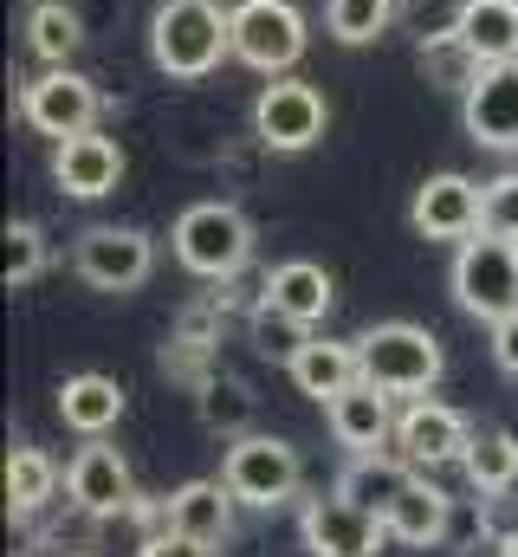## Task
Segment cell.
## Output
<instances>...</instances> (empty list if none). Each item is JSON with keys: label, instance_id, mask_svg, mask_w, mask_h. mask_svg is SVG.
<instances>
[{"label": "cell", "instance_id": "obj_7", "mask_svg": "<svg viewBox=\"0 0 518 557\" xmlns=\"http://www.w3.org/2000/svg\"><path fill=\"white\" fill-rule=\"evenodd\" d=\"M311 33L292 0H240L234 7V59L254 65L259 78H285L305 59Z\"/></svg>", "mask_w": 518, "mask_h": 557}, {"label": "cell", "instance_id": "obj_22", "mask_svg": "<svg viewBox=\"0 0 518 557\" xmlns=\"http://www.w3.org/2000/svg\"><path fill=\"white\" fill-rule=\"evenodd\" d=\"M460 46H467L480 65L518 59V0H467V13H460Z\"/></svg>", "mask_w": 518, "mask_h": 557}, {"label": "cell", "instance_id": "obj_33", "mask_svg": "<svg viewBox=\"0 0 518 557\" xmlns=\"http://www.w3.org/2000/svg\"><path fill=\"white\" fill-rule=\"evenodd\" d=\"M480 234L518 240V169H506V175L486 182V227H480Z\"/></svg>", "mask_w": 518, "mask_h": 557}, {"label": "cell", "instance_id": "obj_6", "mask_svg": "<svg viewBox=\"0 0 518 557\" xmlns=\"http://www.w3.org/2000/svg\"><path fill=\"white\" fill-rule=\"evenodd\" d=\"M221 480H227V493H234L240 506L272 512V506H285V499L298 493L305 460H298V447H292V441H279V434H240V441H227Z\"/></svg>", "mask_w": 518, "mask_h": 557}, {"label": "cell", "instance_id": "obj_36", "mask_svg": "<svg viewBox=\"0 0 518 557\" xmlns=\"http://www.w3.org/2000/svg\"><path fill=\"white\" fill-rule=\"evenodd\" d=\"M499 557H518V532H506V539H499Z\"/></svg>", "mask_w": 518, "mask_h": 557}, {"label": "cell", "instance_id": "obj_9", "mask_svg": "<svg viewBox=\"0 0 518 557\" xmlns=\"http://www.w3.org/2000/svg\"><path fill=\"white\" fill-rule=\"evenodd\" d=\"M72 273L91 292H136L156 273V240L143 227H85L72 247Z\"/></svg>", "mask_w": 518, "mask_h": 557}, {"label": "cell", "instance_id": "obj_23", "mask_svg": "<svg viewBox=\"0 0 518 557\" xmlns=\"http://www.w3.org/2000/svg\"><path fill=\"white\" fill-rule=\"evenodd\" d=\"M266 298H272V305H285L292 318L318 324V318L337 305V285H331V273H324L318 260H285V267H272V273H266Z\"/></svg>", "mask_w": 518, "mask_h": 557}, {"label": "cell", "instance_id": "obj_5", "mask_svg": "<svg viewBox=\"0 0 518 557\" xmlns=\"http://www.w3.org/2000/svg\"><path fill=\"white\" fill-rule=\"evenodd\" d=\"M324 124H331V104H324V91L311 85V78H266L254 98V143L266 156H298V149H311V143L324 137Z\"/></svg>", "mask_w": 518, "mask_h": 557}, {"label": "cell", "instance_id": "obj_19", "mask_svg": "<svg viewBox=\"0 0 518 557\" xmlns=\"http://www.w3.org/2000/svg\"><path fill=\"white\" fill-rule=\"evenodd\" d=\"M59 421H65L72 434H85V441L111 434V428L124 421V383H118V376H98V370L65 376V383H59Z\"/></svg>", "mask_w": 518, "mask_h": 557}, {"label": "cell", "instance_id": "obj_10", "mask_svg": "<svg viewBox=\"0 0 518 557\" xmlns=\"http://www.w3.org/2000/svg\"><path fill=\"white\" fill-rule=\"evenodd\" d=\"M408 221H415L421 240H473L486 227V182H467V175L441 169L415 188Z\"/></svg>", "mask_w": 518, "mask_h": 557}, {"label": "cell", "instance_id": "obj_28", "mask_svg": "<svg viewBox=\"0 0 518 557\" xmlns=\"http://www.w3.org/2000/svg\"><path fill=\"white\" fill-rule=\"evenodd\" d=\"M247 337H254L259 357L292 363V357L311 344V324H305V318H292V311H285V305H272V298H259L254 311H247Z\"/></svg>", "mask_w": 518, "mask_h": 557}, {"label": "cell", "instance_id": "obj_20", "mask_svg": "<svg viewBox=\"0 0 518 557\" xmlns=\"http://www.w3.org/2000/svg\"><path fill=\"white\" fill-rule=\"evenodd\" d=\"M285 370H292L298 396H311V403H331V396H344L350 383H363V357H357V344H337V337H311Z\"/></svg>", "mask_w": 518, "mask_h": 557}, {"label": "cell", "instance_id": "obj_16", "mask_svg": "<svg viewBox=\"0 0 518 557\" xmlns=\"http://www.w3.org/2000/svg\"><path fill=\"white\" fill-rule=\"evenodd\" d=\"M395 396H383L377 383H350L344 396H331L324 403V421H331V434H337V447H350V454H383L388 441H395V409H388Z\"/></svg>", "mask_w": 518, "mask_h": 557}, {"label": "cell", "instance_id": "obj_29", "mask_svg": "<svg viewBox=\"0 0 518 557\" xmlns=\"http://www.w3.org/2000/svg\"><path fill=\"white\" fill-rule=\"evenodd\" d=\"M395 7L402 0H324V26L337 46H377L395 26Z\"/></svg>", "mask_w": 518, "mask_h": 557}, {"label": "cell", "instance_id": "obj_21", "mask_svg": "<svg viewBox=\"0 0 518 557\" xmlns=\"http://www.w3.org/2000/svg\"><path fill=\"white\" fill-rule=\"evenodd\" d=\"M415 480V467L402 460V454H350V467L337 473V486L331 493H344L350 506H363V512H377L383 519L388 506L402 499V486Z\"/></svg>", "mask_w": 518, "mask_h": 557}, {"label": "cell", "instance_id": "obj_14", "mask_svg": "<svg viewBox=\"0 0 518 557\" xmlns=\"http://www.w3.org/2000/svg\"><path fill=\"white\" fill-rule=\"evenodd\" d=\"M65 486H72V506L91 512V519H130L136 512V480H130V460L118 447H78L72 467H65Z\"/></svg>", "mask_w": 518, "mask_h": 557}, {"label": "cell", "instance_id": "obj_1", "mask_svg": "<svg viewBox=\"0 0 518 557\" xmlns=\"http://www.w3.org/2000/svg\"><path fill=\"white\" fill-rule=\"evenodd\" d=\"M149 59L175 85L208 78L221 59H234V7H221V0H162L149 13Z\"/></svg>", "mask_w": 518, "mask_h": 557}, {"label": "cell", "instance_id": "obj_30", "mask_svg": "<svg viewBox=\"0 0 518 557\" xmlns=\"http://www.w3.org/2000/svg\"><path fill=\"white\" fill-rule=\"evenodd\" d=\"M7 260H0V278H7V292H20V285H33V278L46 273V227L39 221H7Z\"/></svg>", "mask_w": 518, "mask_h": 557}, {"label": "cell", "instance_id": "obj_2", "mask_svg": "<svg viewBox=\"0 0 518 557\" xmlns=\"http://www.w3.org/2000/svg\"><path fill=\"white\" fill-rule=\"evenodd\" d=\"M169 240H175L182 273L214 278V285L247 273V260H254V221L234 201H195V208H182V221H175Z\"/></svg>", "mask_w": 518, "mask_h": 557}, {"label": "cell", "instance_id": "obj_4", "mask_svg": "<svg viewBox=\"0 0 518 557\" xmlns=\"http://www.w3.org/2000/svg\"><path fill=\"white\" fill-rule=\"evenodd\" d=\"M447 285H454V305H460L467 318H480V324L513 318L518 311V240H499V234L460 240Z\"/></svg>", "mask_w": 518, "mask_h": 557}, {"label": "cell", "instance_id": "obj_11", "mask_svg": "<svg viewBox=\"0 0 518 557\" xmlns=\"http://www.w3.org/2000/svg\"><path fill=\"white\" fill-rule=\"evenodd\" d=\"M298 539H305L311 557H383L388 525L377 512L350 506L344 493H331V499L318 493V499H305V512H298Z\"/></svg>", "mask_w": 518, "mask_h": 557}, {"label": "cell", "instance_id": "obj_15", "mask_svg": "<svg viewBox=\"0 0 518 557\" xmlns=\"http://www.w3.org/2000/svg\"><path fill=\"white\" fill-rule=\"evenodd\" d=\"M52 182L72 195V201H98L124 182V143L104 137V131H78V137L52 143Z\"/></svg>", "mask_w": 518, "mask_h": 557}, {"label": "cell", "instance_id": "obj_24", "mask_svg": "<svg viewBox=\"0 0 518 557\" xmlns=\"http://www.w3.org/2000/svg\"><path fill=\"white\" fill-rule=\"evenodd\" d=\"M195 416H201V428H208V434H221V441H240V434H254L259 396L240 383V376L214 370V376L195 389Z\"/></svg>", "mask_w": 518, "mask_h": 557}, {"label": "cell", "instance_id": "obj_3", "mask_svg": "<svg viewBox=\"0 0 518 557\" xmlns=\"http://www.w3.org/2000/svg\"><path fill=\"white\" fill-rule=\"evenodd\" d=\"M363 357V383H377L383 396H428L441 383V337L421 324H377L357 337Z\"/></svg>", "mask_w": 518, "mask_h": 557}, {"label": "cell", "instance_id": "obj_25", "mask_svg": "<svg viewBox=\"0 0 518 557\" xmlns=\"http://www.w3.org/2000/svg\"><path fill=\"white\" fill-rule=\"evenodd\" d=\"M26 46H33L39 65H72L78 46H85V20L65 0H33L26 7Z\"/></svg>", "mask_w": 518, "mask_h": 557}, {"label": "cell", "instance_id": "obj_26", "mask_svg": "<svg viewBox=\"0 0 518 557\" xmlns=\"http://www.w3.org/2000/svg\"><path fill=\"white\" fill-rule=\"evenodd\" d=\"M467 480H473V493H486V499H499V493H513L518 486V434L513 428H480L473 441H467Z\"/></svg>", "mask_w": 518, "mask_h": 557}, {"label": "cell", "instance_id": "obj_17", "mask_svg": "<svg viewBox=\"0 0 518 557\" xmlns=\"http://www.w3.org/2000/svg\"><path fill=\"white\" fill-rule=\"evenodd\" d=\"M447 519H454V499H447L434 480H421V473L402 486V499L383 512L388 539L408 545V552H434V545H447Z\"/></svg>", "mask_w": 518, "mask_h": 557}, {"label": "cell", "instance_id": "obj_18", "mask_svg": "<svg viewBox=\"0 0 518 557\" xmlns=\"http://www.w3.org/2000/svg\"><path fill=\"white\" fill-rule=\"evenodd\" d=\"M234 493H227V480H188V486H175L169 499H162V512H169V532H182V539H195V545H221L227 539V525H234Z\"/></svg>", "mask_w": 518, "mask_h": 557}, {"label": "cell", "instance_id": "obj_8", "mask_svg": "<svg viewBox=\"0 0 518 557\" xmlns=\"http://www.w3.org/2000/svg\"><path fill=\"white\" fill-rule=\"evenodd\" d=\"M98 111H104L98 85H91L85 72H72V65H46V72L26 78V91H20V117L52 143L78 137V131H98Z\"/></svg>", "mask_w": 518, "mask_h": 557}, {"label": "cell", "instance_id": "obj_12", "mask_svg": "<svg viewBox=\"0 0 518 557\" xmlns=\"http://www.w3.org/2000/svg\"><path fill=\"white\" fill-rule=\"evenodd\" d=\"M467 441H473V428H467L460 409H447V403L415 396V403L395 416V454H402L415 473H434V467H447V460H467Z\"/></svg>", "mask_w": 518, "mask_h": 557}, {"label": "cell", "instance_id": "obj_27", "mask_svg": "<svg viewBox=\"0 0 518 557\" xmlns=\"http://www.w3.org/2000/svg\"><path fill=\"white\" fill-rule=\"evenodd\" d=\"M52 493H59V467H52V454H39V447H13V454H7V519L39 512Z\"/></svg>", "mask_w": 518, "mask_h": 557}, {"label": "cell", "instance_id": "obj_34", "mask_svg": "<svg viewBox=\"0 0 518 557\" xmlns=\"http://www.w3.org/2000/svg\"><path fill=\"white\" fill-rule=\"evenodd\" d=\"M136 557H214V545H195V539H182V532H169V525H162V532H149V539H143V552Z\"/></svg>", "mask_w": 518, "mask_h": 557}, {"label": "cell", "instance_id": "obj_13", "mask_svg": "<svg viewBox=\"0 0 518 557\" xmlns=\"http://www.w3.org/2000/svg\"><path fill=\"white\" fill-rule=\"evenodd\" d=\"M460 124H467V137L480 149L513 156L518 149V59L486 65L473 78V91H460Z\"/></svg>", "mask_w": 518, "mask_h": 557}, {"label": "cell", "instance_id": "obj_32", "mask_svg": "<svg viewBox=\"0 0 518 557\" xmlns=\"http://www.w3.org/2000/svg\"><path fill=\"white\" fill-rule=\"evenodd\" d=\"M486 65L460 46V33L454 39H434V46H421V78L428 85H441V91H473V78H480Z\"/></svg>", "mask_w": 518, "mask_h": 557}, {"label": "cell", "instance_id": "obj_35", "mask_svg": "<svg viewBox=\"0 0 518 557\" xmlns=\"http://www.w3.org/2000/svg\"><path fill=\"white\" fill-rule=\"evenodd\" d=\"M493 363H499L506 376H518V311L493 324Z\"/></svg>", "mask_w": 518, "mask_h": 557}, {"label": "cell", "instance_id": "obj_31", "mask_svg": "<svg viewBox=\"0 0 518 557\" xmlns=\"http://www.w3.org/2000/svg\"><path fill=\"white\" fill-rule=\"evenodd\" d=\"M460 13H467V0H402L395 7V26L415 39V52L421 46H434V39H454L460 33Z\"/></svg>", "mask_w": 518, "mask_h": 557}]
</instances>
